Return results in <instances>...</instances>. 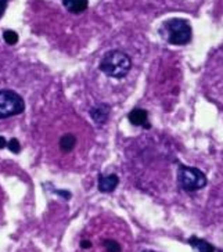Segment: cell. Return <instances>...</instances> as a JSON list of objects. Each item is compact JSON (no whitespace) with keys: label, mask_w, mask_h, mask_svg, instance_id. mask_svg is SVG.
<instances>
[{"label":"cell","mask_w":223,"mask_h":252,"mask_svg":"<svg viewBox=\"0 0 223 252\" xmlns=\"http://www.w3.org/2000/svg\"><path fill=\"white\" fill-rule=\"evenodd\" d=\"M159 35L169 45L185 46L190 43L191 36H193V30H191V25L187 20L171 18L161 25Z\"/></svg>","instance_id":"1"},{"label":"cell","mask_w":223,"mask_h":252,"mask_svg":"<svg viewBox=\"0 0 223 252\" xmlns=\"http://www.w3.org/2000/svg\"><path fill=\"white\" fill-rule=\"evenodd\" d=\"M132 68V60L125 52L121 50H111L105 53L104 57L100 61V69L105 75L115 78V79H122L125 78Z\"/></svg>","instance_id":"2"},{"label":"cell","mask_w":223,"mask_h":252,"mask_svg":"<svg viewBox=\"0 0 223 252\" xmlns=\"http://www.w3.org/2000/svg\"><path fill=\"white\" fill-rule=\"evenodd\" d=\"M178 182L185 191L193 193V191L204 189L208 183V179L204 172H201L197 168L180 165L178 171Z\"/></svg>","instance_id":"3"},{"label":"cell","mask_w":223,"mask_h":252,"mask_svg":"<svg viewBox=\"0 0 223 252\" xmlns=\"http://www.w3.org/2000/svg\"><path fill=\"white\" fill-rule=\"evenodd\" d=\"M25 110V101L14 90H0V119L11 118L23 114Z\"/></svg>","instance_id":"4"},{"label":"cell","mask_w":223,"mask_h":252,"mask_svg":"<svg viewBox=\"0 0 223 252\" xmlns=\"http://www.w3.org/2000/svg\"><path fill=\"white\" fill-rule=\"evenodd\" d=\"M110 111H111V107L108 104L100 103L90 108V117L93 119V122L96 124L98 127H103L107 124V121L110 118Z\"/></svg>","instance_id":"5"},{"label":"cell","mask_w":223,"mask_h":252,"mask_svg":"<svg viewBox=\"0 0 223 252\" xmlns=\"http://www.w3.org/2000/svg\"><path fill=\"white\" fill-rule=\"evenodd\" d=\"M119 185V178L117 175H107V176H103L100 175L98 176V191L100 193H112L115 191V189L118 187Z\"/></svg>","instance_id":"6"},{"label":"cell","mask_w":223,"mask_h":252,"mask_svg":"<svg viewBox=\"0 0 223 252\" xmlns=\"http://www.w3.org/2000/svg\"><path fill=\"white\" fill-rule=\"evenodd\" d=\"M129 122L134 126H143L146 129H150V122H149V112L146 110H141V108H134L132 111L129 112L127 115Z\"/></svg>","instance_id":"7"},{"label":"cell","mask_w":223,"mask_h":252,"mask_svg":"<svg viewBox=\"0 0 223 252\" xmlns=\"http://www.w3.org/2000/svg\"><path fill=\"white\" fill-rule=\"evenodd\" d=\"M63 6L67 8L71 14H82L88 10L89 1L88 0H63Z\"/></svg>","instance_id":"8"},{"label":"cell","mask_w":223,"mask_h":252,"mask_svg":"<svg viewBox=\"0 0 223 252\" xmlns=\"http://www.w3.org/2000/svg\"><path fill=\"white\" fill-rule=\"evenodd\" d=\"M189 244L191 245L197 252H216V248L214 245L209 244L208 241H205L202 238L195 237V236L189 238Z\"/></svg>","instance_id":"9"},{"label":"cell","mask_w":223,"mask_h":252,"mask_svg":"<svg viewBox=\"0 0 223 252\" xmlns=\"http://www.w3.org/2000/svg\"><path fill=\"white\" fill-rule=\"evenodd\" d=\"M60 149L63 153H71L72 150L75 149V146H76V136L72 133H65L61 136V139H60Z\"/></svg>","instance_id":"10"},{"label":"cell","mask_w":223,"mask_h":252,"mask_svg":"<svg viewBox=\"0 0 223 252\" xmlns=\"http://www.w3.org/2000/svg\"><path fill=\"white\" fill-rule=\"evenodd\" d=\"M103 247H104L105 252H122V247L118 241L112 240V238H105L103 241Z\"/></svg>","instance_id":"11"},{"label":"cell","mask_w":223,"mask_h":252,"mask_svg":"<svg viewBox=\"0 0 223 252\" xmlns=\"http://www.w3.org/2000/svg\"><path fill=\"white\" fill-rule=\"evenodd\" d=\"M3 39H4V42H6L8 46L17 45V42H18V35H17L15 31L7 30L3 32Z\"/></svg>","instance_id":"12"},{"label":"cell","mask_w":223,"mask_h":252,"mask_svg":"<svg viewBox=\"0 0 223 252\" xmlns=\"http://www.w3.org/2000/svg\"><path fill=\"white\" fill-rule=\"evenodd\" d=\"M13 154H20L21 153V144H20V141L17 140V139H11L10 141H7V146H6Z\"/></svg>","instance_id":"13"},{"label":"cell","mask_w":223,"mask_h":252,"mask_svg":"<svg viewBox=\"0 0 223 252\" xmlns=\"http://www.w3.org/2000/svg\"><path fill=\"white\" fill-rule=\"evenodd\" d=\"M8 6V0H0V18L4 15L6 10H7Z\"/></svg>","instance_id":"14"},{"label":"cell","mask_w":223,"mask_h":252,"mask_svg":"<svg viewBox=\"0 0 223 252\" xmlns=\"http://www.w3.org/2000/svg\"><path fill=\"white\" fill-rule=\"evenodd\" d=\"M81 248H83V250H89V248H92L90 240H82V241H81Z\"/></svg>","instance_id":"15"},{"label":"cell","mask_w":223,"mask_h":252,"mask_svg":"<svg viewBox=\"0 0 223 252\" xmlns=\"http://www.w3.org/2000/svg\"><path fill=\"white\" fill-rule=\"evenodd\" d=\"M6 146H7V140H6V139H4L3 136H0V150L4 149Z\"/></svg>","instance_id":"16"}]
</instances>
